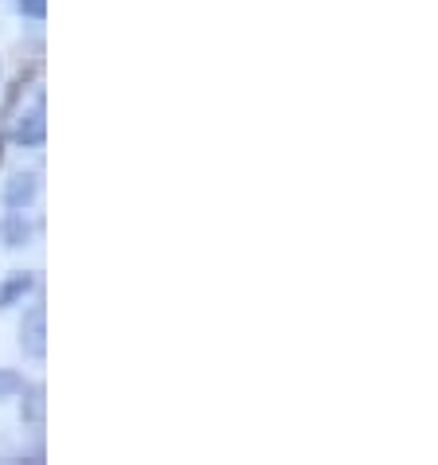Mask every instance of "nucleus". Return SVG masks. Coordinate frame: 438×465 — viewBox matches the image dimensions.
I'll list each match as a JSON object with an SVG mask.
<instances>
[{"label":"nucleus","mask_w":438,"mask_h":465,"mask_svg":"<svg viewBox=\"0 0 438 465\" xmlns=\"http://www.w3.org/2000/svg\"><path fill=\"white\" fill-rule=\"evenodd\" d=\"M20 348H24V352H28L32 360H44V352H47V313H44V305H32L28 313H24Z\"/></svg>","instance_id":"1"},{"label":"nucleus","mask_w":438,"mask_h":465,"mask_svg":"<svg viewBox=\"0 0 438 465\" xmlns=\"http://www.w3.org/2000/svg\"><path fill=\"white\" fill-rule=\"evenodd\" d=\"M35 192H40V176L35 173H16L8 180V188H5V203L12 212H24L35 200Z\"/></svg>","instance_id":"2"},{"label":"nucleus","mask_w":438,"mask_h":465,"mask_svg":"<svg viewBox=\"0 0 438 465\" xmlns=\"http://www.w3.org/2000/svg\"><path fill=\"white\" fill-rule=\"evenodd\" d=\"M44 137H47V125H44V110H32V114H24V118L16 122V129H12V141L24 149H35V145H44Z\"/></svg>","instance_id":"3"},{"label":"nucleus","mask_w":438,"mask_h":465,"mask_svg":"<svg viewBox=\"0 0 438 465\" xmlns=\"http://www.w3.org/2000/svg\"><path fill=\"white\" fill-rule=\"evenodd\" d=\"M32 286H35V278H32V274H24V270H16L12 278H5V282H0V309H8V305L24 302Z\"/></svg>","instance_id":"4"},{"label":"nucleus","mask_w":438,"mask_h":465,"mask_svg":"<svg viewBox=\"0 0 438 465\" xmlns=\"http://www.w3.org/2000/svg\"><path fill=\"white\" fill-rule=\"evenodd\" d=\"M0 235H5L8 247H24L32 235V227H28V219H24V212H12L5 223H0Z\"/></svg>","instance_id":"5"},{"label":"nucleus","mask_w":438,"mask_h":465,"mask_svg":"<svg viewBox=\"0 0 438 465\" xmlns=\"http://www.w3.org/2000/svg\"><path fill=\"white\" fill-rule=\"evenodd\" d=\"M24 403H20V415H24V422H32V426H40L44 422V387L35 383V387H28L24 383Z\"/></svg>","instance_id":"6"},{"label":"nucleus","mask_w":438,"mask_h":465,"mask_svg":"<svg viewBox=\"0 0 438 465\" xmlns=\"http://www.w3.org/2000/svg\"><path fill=\"white\" fill-rule=\"evenodd\" d=\"M24 391V376H16V371H8V368H0V399H12V395H20Z\"/></svg>","instance_id":"7"},{"label":"nucleus","mask_w":438,"mask_h":465,"mask_svg":"<svg viewBox=\"0 0 438 465\" xmlns=\"http://www.w3.org/2000/svg\"><path fill=\"white\" fill-rule=\"evenodd\" d=\"M16 8H20L28 20H44V16H47V0H16Z\"/></svg>","instance_id":"8"},{"label":"nucleus","mask_w":438,"mask_h":465,"mask_svg":"<svg viewBox=\"0 0 438 465\" xmlns=\"http://www.w3.org/2000/svg\"><path fill=\"white\" fill-rule=\"evenodd\" d=\"M0 157H5V145H0Z\"/></svg>","instance_id":"9"}]
</instances>
